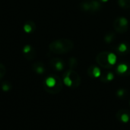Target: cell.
I'll use <instances>...</instances> for the list:
<instances>
[{
  "label": "cell",
  "instance_id": "6da1fadb",
  "mask_svg": "<svg viewBox=\"0 0 130 130\" xmlns=\"http://www.w3.org/2000/svg\"><path fill=\"white\" fill-rule=\"evenodd\" d=\"M74 48V42L69 38H59L49 44L50 51L55 54H64L70 52Z\"/></svg>",
  "mask_w": 130,
  "mask_h": 130
},
{
  "label": "cell",
  "instance_id": "7a4b0ae2",
  "mask_svg": "<svg viewBox=\"0 0 130 130\" xmlns=\"http://www.w3.org/2000/svg\"><path fill=\"white\" fill-rule=\"evenodd\" d=\"M43 88L50 94L59 93L63 87V81L57 75L52 74L47 77L43 82Z\"/></svg>",
  "mask_w": 130,
  "mask_h": 130
},
{
  "label": "cell",
  "instance_id": "3957f363",
  "mask_svg": "<svg viewBox=\"0 0 130 130\" xmlns=\"http://www.w3.org/2000/svg\"><path fill=\"white\" fill-rule=\"evenodd\" d=\"M96 61L101 67L110 69L117 62V56L109 51H101L97 55Z\"/></svg>",
  "mask_w": 130,
  "mask_h": 130
},
{
  "label": "cell",
  "instance_id": "277c9868",
  "mask_svg": "<svg viewBox=\"0 0 130 130\" xmlns=\"http://www.w3.org/2000/svg\"><path fill=\"white\" fill-rule=\"evenodd\" d=\"M82 82L79 74L74 70L69 69L63 74V84L71 88H77Z\"/></svg>",
  "mask_w": 130,
  "mask_h": 130
},
{
  "label": "cell",
  "instance_id": "5b68a950",
  "mask_svg": "<svg viewBox=\"0 0 130 130\" xmlns=\"http://www.w3.org/2000/svg\"><path fill=\"white\" fill-rule=\"evenodd\" d=\"M79 7L82 11H89V12H96L99 11L102 5L101 2L97 0H91V1H84L79 4Z\"/></svg>",
  "mask_w": 130,
  "mask_h": 130
},
{
  "label": "cell",
  "instance_id": "8992f818",
  "mask_svg": "<svg viewBox=\"0 0 130 130\" xmlns=\"http://www.w3.org/2000/svg\"><path fill=\"white\" fill-rule=\"evenodd\" d=\"M113 26L116 32L124 34L129 28V21L125 17H118L113 21Z\"/></svg>",
  "mask_w": 130,
  "mask_h": 130
},
{
  "label": "cell",
  "instance_id": "52a82bcc",
  "mask_svg": "<svg viewBox=\"0 0 130 130\" xmlns=\"http://www.w3.org/2000/svg\"><path fill=\"white\" fill-rule=\"evenodd\" d=\"M24 57L27 60V61H32L34 59L35 56H36V51L35 49L29 44L25 45L23 48V51H22Z\"/></svg>",
  "mask_w": 130,
  "mask_h": 130
},
{
  "label": "cell",
  "instance_id": "ba28073f",
  "mask_svg": "<svg viewBox=\"0 0 130 130\" xmlns=\"http://www.w3.org/2000/svg\"><path fill=\"white\" fill-rule=\"evenodd\" d=\"M50 66L57 71H61L65 67V64L62 60L59 57H53L50 61Z\"/></svg>",
  "mask_w": 130,
  "mask_h": 130
},
{
  "label": "cell",
  "instance_id": "9c48e42d",
  "mask_svg": "<svg viewBox=\"0 0 130 130\" xmlns=\"http://www.w3.org/2000/svg\"><path fill=\"white\" fill-rule=\"evenodd\" d=\"M117 118L122 123H126L130 120V111L126 109L120 110L117 113Z\"/></svg>",
  "mask_w": 130,
  "mask_h": 130
},
{
  "label": "cell",
  "instance_id": "30bf717a",
  "mask_svg": "<svg viewBox=\"0 0 130 130\" xmlns=\"http://www.w3.org/2000/svg\"><path fill=\"white\" fill-rule=\"evenodd\" d=\"M117 72L121 76H129L130 75V64L121 63L117 67Z\"/></svg>",
  "mask_w": 130,
  "mask_h": 130
},
{
  "label": "cell",
  "instance_id": "8fae6325",
  "mask_svg": "<svg viewBox=\"0 0 130 130\" xmlns=\"http://www.w3.org/2000/svg\"><path fill=\"white\" fill-rule=\"evenodd\" d=\"M87 73H88V75L91 78H98L101 75V71L100 68L94 65L90 66L88 68Z\"/></svg>",
  "mask_w": 130,
  "mask_h": 130
},
{
  "label": "cell",
  "instance_id": "7c38bea8",
  "mask_svg": "<svg viewBox=\"0 0 130 130\" xmlns=\"http://www.w3.org/2000/svg\"><path fill=\"white\" fill-rule=\"evenodd\" d=\"M116 51L120 55H126L130 52V45L125 42L120 43L119 45H117Z\"/></svg>",
  "mask_w": 130,
  "mask_h": 130
},
{
  "label": "cell",
  "instance_id": "4fadbf2b",
  "mask_svg": "<svg viewBox=\"0 0 130 130\" xmlns=\"http://www.w3.org/2000/svg\"><path fill=\"white\" fill-rule=\"evenodd\" d=\"M32 70L37 74L39 75H41V74H43L46 71V68H45V66L44 64L40 62V61H37V62H34L33 64H32Z\"/></svg>",
  "mask_w": 130,
  "mask_h": 130
},
{
  "label": "cell",
  "instance_id": "5bb4252c",
  "mask_svg": "<svg viewBox=\"0 0 130 130\" xmlns=\"http://www.w3.org/2000/svg\"><path fill=\"white\" fill-rule=\"evenodd\" d=\"M23 29L27 34L33 33L36 30V24L32 21H27L24 23Z\"/></svg>",
  "mask_w": 130,
  "mask_h": 130
},
{
  "label": "cell",
  "instance_id": "9a60e30c",
  "mask_svg": "<svg viewBox=\"0 0 130 130\" xmlns=\"http://www.w3.org/2000/svg\"><path fill=\"white\" fill-rule=\"evenodd\" d=\"M114 79V74L112 72H107L101 75L100 80L103 83H109Z\"/></svg>",
  "mask_w": 130,
  "mask_h": 130
},
{
  "label": "cell",
  "instance_id": "2e32d148",
  "mask_svg": "<svg viewBox=\"0 0 130 130\" xmlns=\"http://www.w3.org/2000/svg\"><path fill=\"white\" fill-rule=\"evenodd\" d=\"M115 38H116V34L114 32L108 31L104 36V41L107 42V44H110L111 42H113L114 41Z\"/></svg>",
  "mask_w": 130,
  "mask_h": 130
},
{
  "label": "cell",
  "instance_id": "e0dca14e",
  "mask_svg": "<svg viewBox=\"0 0 130 130\" xmlns=\"http://www.w3.org/2000/svg\"><path fill=\"white\" fill-rule=\"evenodd\" d=\"M119 6L124 9L130 8V0H117Z\"/></svg>",
  "mask_w": 130,
  "mask_h": 130
},
{
  "label": "cell",
  "instance_id": "ac0fdd59",
  "mask_svg": "<svg viewBox=\"0 0 130 130\" xmlns=\"http://www.w3.org/2000/svg\"><path fill=\"white\" fill-rule=\"evenodd\" d=\"M78 62L77 59L75 57H71L69 60V66L70 69H72V70H74L75 68H76L78 66Z\"/></svg>",
  "mask_w": 130,
  "mask_h": 130
},
{
  "label": "cell",
  "instance_id": "d6986e66",
  "mask_svg": "<svg viewBox=\"0 0 130 130\" xmlns=\"http://www.w3.org/2000/svg\"><path fill=\"white\" fill-rule=\"evenodd\" d=\"M1 87H2V90L5 92H8L9 91L11 88H12V86H11V84L8 81H4L2 85H1Z\"/></svg>",
  "mask_w": 130,
  "mask_h": 130
},
{
  "label": "cell",
  "instance_id": "ffe728a7",
  "mask_svg": "<svg viewBox=\"0 0 130 130\" xmlns=\"http://www.w3.org/2000/svg\"><path fill=\"white\" fill-rule=\"evenodd\" d=\"M117 96L120 98V99H123L126 98L127 96V91L126 89H119L117 91Z\"/></svg>",
  "mask_w": 130,
  "mask_h": 130
},
{
  "label": "cell",
  "instance_id": "44dd1931",
  "mask_svg": "<svg viewBox=\"0 0 130 130\" xmlns=\"http://www.w3.org/2000/svg\"><path fill=\"white\" fill-rule=\"evenodd\" d=\"M6 74V68H5V66L0 63V80H2V79L5 77Z\"/></svg>",
  "mask_w": 130,
  "mask_h": 130
},
{
  "label": "cell",
  "instance_id": "7402d4cb",
  "mask_svg": "<svg viewBox=\"0 0 130 130\" xmlns=\"http://www.w3.org/2000/svg\"><path fill=\"white\" fill-rule=\"evenodd\" d=\"M109 0H99V2H107Z\"/></svg>",
  "mask_w": 130,
  "mask_h": 130
}]
</instances>
